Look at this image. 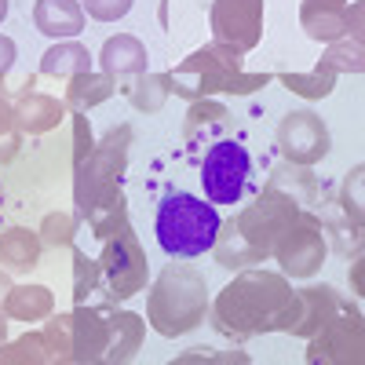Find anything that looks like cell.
Here are the masks:
<instances>
[{
    "instance_id": "1",
    "label": "cell",
    "mask_w": 365,
    "mask_h": 365,
    "mask_svg": "<svg viewBox=\"0 0 365 365\" xmlns=\"http://www.w3.org/2000/svg\"><path fill=\"white\" fill-rule=\"evenodd\" d=\"M292 299H296V292L289 289V282L282 278V274L245 270L216 299V325L223 332H234V336L285 329Z\"/></svg>"
},
{
    "instance_id": "2",
    "label": "cell",
    "mask_w": 365,
    "mask_h": 365,
    "mask_svg": "<svg viewBox=\"0 0 365 365\" xmlns=\"http://www.w3.org/2000/svg\"><path fill=\"white\" fill-rule=\"evenodd\" d=\"M208 311V282L187 263H172L158 274L146 296V322L161 336H182L205 322Z\"/></svg>"
},
{
    "instance_id": "3",
    "label": "cell",
    "mask_w": 365,
    "mask_h": 365,
    "mask_svg": "<svg viewBox=\"0 0 365 365\" xmlns=\"http://www.w3.org/2000/svg\"><path fill=\"white\" fill-rule=\"evenodd\" d=\"M220 212L212 201L194 197V194H165L158 205V220H154V234L158 245L175 256V259H197L205 252H212V241L220 234Z\"/></svg>"
},
{
    "instance_id": "4",
    "label": "cell",
    "mask_w": 365,
    "mask_h": 365,
    "mask_svg": "<svg viewBox=\"0 0 365 365\" xmlns=\"http://www.w3.org/2000/svg\"><path fill=\"white\" fill-rule=\"evenodd\" d=\"M172 91H179V96H212V91H237V96H245V91L267 84V73L259 77H249L241 73V51L230 48V44H208L201 51H194L187 63H182L179 70H172Z\"/></svg>"
},
{
    "instance_id": "5",
    "label": "cell",
    "mask_w": 365,
    "mask_h": 365,
    "mask_svg": "<svg viewBox=\"0 0 365 365\" xmlns=\"http://www.w3.org/2000/svg\"><path fill=\"white\" fill-rule=\"evenodd\" d=\"M249 175H252L249 150L237 139H220L208 146L201 161V187L212 205H237L241 194H245Z\"/></svg>"
},
{
    "instance_id": "6",
    "label": "cell",
    "mask_w": 365,
    "mask_h": 365,
    "mask_svg": "<svg viewBox=\"0 0 365 365\" xmlns=\"http://www.w3.org/2000/svg\"><path fill=\"white\" fill-rule=\"evenodd\" d=\"M325 234H322V223L311 216V212H296L289 220V227L282 230V237L274 241V252L278 256L282 270L289 278H311V274L325 263Z\"/></svg>"
},
{
    "instance_id": "7",
    "label": "cell",
    "mask_w": 365,
    "mask_h": 365,
    "mask_svg": "<svg viewBox=\"0 0 365 365\" xmlns=\"http://www.w3.org/2000/svg\"><path fill=\"white\" fill-rule=\"evenodd\" d=\"M296 212H299V208H296L292 201H285L282 194L263 190L259 201L249 205V208L234 220V227H237V234L252 245V252H256L259 259H267V256L274 252V241L282 237V230L289 227V220L296 216Z\"/></svg>"
},
{
    "instance_id": "8",
    "label": "cell",
    "mask_w": 365,
    "mask_h": 365,
    "mask_svg": "<svg viewBox=\"0 0 365 365\" xmlns=\"http://www.w3.org/2000/svg\"><path fill=\"white\" fill-rule=\"evenodd\" d=\"M103 274L110 282V296L113 299H128L135 292H143L146 285V252L139 249V241L128 227H120L117 237H106V252H103Z\"/></svg>"
},
{
    "instance_id": "9",
    "label": "cell",
    "mask_w": 365,
    "mask_h": 365,
    "mask_svg": "<svg viewBox=\"0 0 365 365\" xmlns=\"http://www.w3.org/2000/svg\"><path fill=\"white\" fill-rule=\"evenodd\" d=\"M278 150L289 165L311 168L329 154V128L325 120L311 110H292L278 125Z\"/></svg>"
},
{
    "instance_id": "10",
    "label": "cell",
    "mask_w": 365,
    "mask_h": 365,
    "mask_svg": "<svg viewBox=\"0 0 365 365\" xmlns=\"http://www.w3.org/2000/svg\"><path fill=\"white\" fill-rule=\"evenodd\" d=\"M212 34L220 44L252 51L263 37V0H212Z\"/></svg>"
},
{
    "instance_id": "11",
    "label": "cell",
    "mask_w": 365,
    "mask_h": 365,
    "mask_svg": "<svg viewBox=\"0 0 365 365\" xmlns=\"http://www.w3.org/2000/svg\"><path fill=\"white\" fill-rule=\"evenodd\" d=\"M110 344V307H77L70 314V361H99Z\"/></svg>"
},
{
    "instance_id": "12",
    "label": "cell",
    "mask_w": 365,
    "mask_h": 365,
    "mask_svg": "<svg viewBox=\"0 0 365 365\" xmlns=\"http://www.w3.org/2000/svg\"><path fill=\"white\" fill-rule=\"evenodd\" d=\"M311 361H361V322L351 318H329L322 332L311 340Z\"/></svg>"
},
{
    "instance_id": "13",
    "label": "cell",
    "mask_w": 365,
    "mask_h": 365,
    "mask_svg": "<svg viewBox=\"0 0 365 365\" xmlns=\"http://www.w3.org/2000/svg\"><path fill=\"white\" fill-rule=\"evenodd\" d=\"M303 29H307L311 41H340L351 34V8L347 0H303Z\"/></svg>"
},
{
    "instance_id": "14",
    "label": "cell",
    "mask_w": 365,
    "mask_h": 365,
    "mask_svg": "<svg viewBox=\"0 0 365 365\" xmlns=\"http://www.w3.org/2000/svg\"><path fill=\"white\" fill-rule=\"evenodd\" d=\"M146 44L132 34H117L106 37V44L99 48V66L106 77L120 81V77H143L146 73Z\"/></svg>"
},
{
    "instance_id": "15",
    "label": "cell",
    "mask_w": 365,
    "mask_h": 365,
    "mask_svg": "<svg viewBox=\"0 0 365 365\" xmlns=\"http://www.w3.org/2000/svg\"><path fill=\"white\" fill-rule=\"evenodd\" d=\"M34 26L51 41H73L84 34V8L77 0H37Z\"/></svg>"
},
{
    "instance_id": "16",
    "label": "cell",
    "mask_w": 365,
    "mask_h": 365,
    "mask_svg": "<svg viewBox=\"0 0 365 365\" xmlns=\"http://www.w3.org/2000/svg\"><path fill=\"white\" fill-rule=\"evenodd\" d=\"M34 88V81H26V91H22V99L11 106L15 110V125L29 135H41L48 128H55L58 120H63L66 113V103H58L51 96H37V91H29Z\"/></svg>"
},
{
    "instance_id": "17",
    "label": "cell",
    "mask_w": 365,
    "mask_h": 365,
    "mask_svg": "<svg viewBox=\"0 0 365 365\" xmlns=\"http://www.w3.org/2000/svg\"><path fill=\"white\" fill-rule=\"evenodd\" d=\"M41 249H44L41 230L8 227L4 234H0V263H4L8 270H29V267H37Z\"/></svg>"
},
{
    "instance_id": "18",
    "label": "cell",
    "mask_w": 365,
    "mask_h": 365,
    "mask_svg": "<svg viewBox=\"0 0 365 365\" xmlns=\"http://www.w3.org/2000/svg\"><path fill=\"white\" fill-rule=\"evenodd\" d=\"M55 311V296L44 285H11L4 296V314L15 322H44Z\"/></svg>"
},
{
    "instance_id": "19",
    "label": "cell",
    "mask_w": 365,
    "mask_h": 365,
    "mask_svg": "<svg viewBox=\"0 0 365 365\" xmlns=\"http://www.w3.org/2000/svg\"><path fill=\"white\" fill-rule=\"evenodd\" d=\"M143 344V318L132 311H110V344L106 361H132Z\"/></svg>"
},
{
    "instance_id": "20",
    "label": "cell",
    "mask_w": 365,
    "mask_h": 365,
    "mask_svg": "<svg viewBox=\"0 0 365 365\" xmlns=\"http://www.w3.org/2000/svg\"><path fill=\"white\" fill-rule=\"evenodd\" d=\"M91 70V51L73 37V41H58L41 55V73L48 77H77Z\"/></svg>"
},
{
    "instance_id": "21",
    "label": "cell",
    "mask_w": 365,
    "mask_h": 365,
    "mask_svg": "<svg viewBox=\"0 0 365 365\" xmlns=\"http://www.w3.org/2000/svg\"><path fill=\"white\" fill-rule=\"evenodd\" d=\"M84 216H88L91 230H96L99 237H110V234H117L120 227H125V197H120L117 182L106 187V190H99L84 205Z\"/></svg>"
},
{
    "instance_id": "22",
    "label": "cell",
    "mask_w": 365,
    "mask_h": 365,
    "mask_svg": "<svg viewBox=\"0 0 365 365\" xmlns=\"http://www.w3.org/2000/svg\"><path fill=\"white\" fill-rule=\"evenodd\" d=\"M113 96V77L106 73H77L70 77V88H66V106L70 110H88V106H99Z\"/></svg>"
},
{
    "instance_id": "23",
    "label": "cell",
    "mask_w": 365,
    "mask_h": 365,
    "mask_svg": "<svg viewBox=\"0 0 365 365\" xmlns=\"http://www.w3.org/2000/svg\"><path fill=\"white\" fill-rule=\"evenodd\" d=\"M212 252H216V259H220V267H249V263H263L256 252H252V245L245 237L237 234V227H234V220L230 223H220V234H216V241H212Z\"/></svg>"
},
{
    "instance_id": "24",
    "label": "cell",
    "mask_w": 365,
    "mask_h": 365,
    "mask_svg": "<svg viewBox=\"0 0 365 365\" xmlns=\"http://www.w3.org/2000/svg\"><path fill=\"white\" fill-rule=\"evenodd\" d=\"M282 84L289 91H296V96H303V99H325L329 91H332V84H336V73L318 66L314 73H285Z\"/></svg>"
},
{
    "instance_id": "25",
    "label": "cell",
    "mask_w": 365,
    "mask_h": 365,
    "mask_svg": "<svg viewBox=\"0 0 365 365\" xmlns=\"http://www.w3.org/2000/svg\"><path fill=\"white\" fill-rule=\"evenodd\" d=\"M172 77H139V84L132 88V106L143 113H158L165 106V99L172 96Z\"/></svg>"
},
{
    "instance_id": "26",
    "label": "cell",
    "mask_w": 365,
    "mask_h": 365,
    "mask_svg": "<svg viewBox=\"0 0 365 365\" xmlns=\"http://www.w3.org/2000/svg\"><path fill=\"white\" fill-rule=\"evenodd\" d=\"M322 66L325 70H332V73H344V70H351V73H361V41H347V37H340V41H332V48H329V55L322 58Z\"/></svg>"
},
{
    "instance_id": "27",
    "label": "cell",
    "mask_w": 365,
    "mask_h": 365,
    "mask_svg": "<svg viewBox=\"0 0 365 365\" xmlns=\"http://www.w3.org/2000/svg\"><path fill=\"white\" fill-rule=\"evenodd\" d=\"M0 361H51V351L44 344V332H34V336L15 340L8 351H0Z\"/></svg>"
},
{
    "instance_id": "28",
    "label": "cell",
    "mask_w": 365,
    "mask_h": 365,
    "mask_svg": "<svg viewBox=\"0 0 365 365\" xmlns=\"http://www.w3.org/2000/svg\"><path fill=\"white\" fill-rule=\"evenodd\" d=\"M135 0H84V11L88 19H96V22H117V19H125L132 11Z\"/></svg>"
},
{
    "instance_id": "29",
    "label": "cell",
    "mask_w": 365,
    "mask_h": 365,
    "mask_svg": "<svg viewBox=\"0 0 365 365\" xmlns=\"http://www.w3.org/2000/svg\"><path fill=\"white\" fill-rule=\"evenodd\" d=\"M41 234H44L41 241H48V245H70V237H73V220H70V216H48Z\"/></svg>"
},
{
    "instance_id": "30",
    "label": "cell",
    "mask_w": 365,
    "mask_h": 365,
    "mask_svg": "<svg viewBox=\"0 0 365 365\" xmlns=\"http://www.w3.org/2000/svg\"><path fill=\"white\" fill-rule=\"evenodd\" d=\"M15 55H19V48H15V41L11 37H4L0 34V77H4L11 66H15Z\"/></svg>"
},
{
    "instance_id": "31",
    "label": "cell",
    "mask_w": 365,
    "mask_h": 365,
    "mask_svg": "<svg viewBox=\"0 0 365 365\" xmlns=\"http://www.w3.org/2000/svg\"><path fill=\"white\" fill-rule=\"evenodd\" d=\"M11 125H15V110H11L4 99H0V135H8Z\"/></svg>"
},
{
    "instance_id": "32",
    "label": "cell",
    "mask_w": 365,
    "mask_h": 365,
    "mask_svg": "<svg viewBox=\"0 0 365 365\" xmlns=\"http://www.w3.org/2000/svg\"><path fill=\"white\" fill-rule=\"evenodd\" d=\"M11 292V278H8V274L4 270H0V303H4V296Z\"/></svg>"
},
{
    "instance_id": "33",
    "label": "cell",
    "mask_w": 365,
    "mask_h": 365,
    "mask_svg": "<svg viewBox=\"0 0 365 365\" xmlns=\"http://www.w3.org/2000/svg\"><path fill=\"white\" fill-rule=\"evenodd\" d=\"M4 340H8V314L0 311V344H4Z\"/></svg>"
},
{
    "instance_id": "34",
    "label": "cell",
    "mask_w": 365,
    "mask_h": 365,
    "mask_svg": "<svg viewBox=\"0 0 365 365\" xmlns=\"http://www.w3.org/2000/svg\"><path fill=\"white\" fill-rule=\"evenodd\" d=\"M8 8H11V0H0V22L8 19Z\"/></svg>"
}]
</instances>
